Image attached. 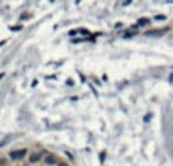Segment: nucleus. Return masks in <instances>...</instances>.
I'll use <instances>...</instances> for the list:
<instances>
[{
	"label": "nucleus",
	"mask_w": 173,
	"mask_h": 166,
	"mask_svg": "<svg viewBox=\"0 0 173 166\" xmlns=\"http://www.w3.org/2000/svg\"><path fill=\"white\" fill-rule=\"evenodd\" d=\"M27 154V149H19V151H12L10 153V159H14V161H19V159H22V158Z\"/></svg>",
	"instance_id": "f257e3e1"
},
{
	"label": "nucleus",
	"mask_w": 173,
	"mask_h": 166,
	"mask_svg": "<svg viewBox=\"0 0 173 166\" xmlns=\"http://www.w3.org/2000/svg\"><path fill=\"white\" fill-rule=\"evenodd\" d=\"M44 164H48V166L58 164V158L54 156V154H46V156H44Z\"/></svg>",
	"instance_id": "f03ea898"
},
{
	"label": "nucleus",
	"mask_w": 173,
	"mask_h": 166,
	"mask_svg": "<svg viewBox=\"0 0 173 166\" xmlns=\"http://www.w3.org/2000/svg\"><path fill=\"white\" fill-rule=\"evenodd\" d=\"M41 161V153H32L29 156V163H39Z\"/></svg>",
	"instance_id": "7ed1b4c3"
},
{
	"label": "nucleus",
	"mask_w": 173,
	"mask_h": 166,
	"mask_svg": "<svg viewBox=\"0 0 173 166\" xmlns=\"http://www.w3.org/2000/svg\"><path fill=\"white\" fill-rule=\"evenodd\" d=\"M148 24H149V19H139L138 21V26H148Z\"/></svg>",
	"instance_id": "20e7f679"
},
{
	"label": "nucleus",
	"mask_w": 173,
	"mask_h": 166,
	"mask_svg": "<svg viewBox=\"0 0 173 166\" xmlns=\"http://www.w3.org/2000/svg\"><path fill=\"white\" fill-rule=\"evenodd\" d=\"M160 34H165V31H151V32H148V36H160Z\"/></svg>",
	"instance_id": "39448f33"
},
{
	"label": "nucleus",
	"mask_w": 173,
	"mask_h": 166,
	"mask_svg": "<svg viewBox=\"0 0 173 166\" xmlns=\"http://www.w3.org/2000/svg\"><path fill=\"white\" fill-rule=\"evenodd\" d=\"M7 164V159L5 158H0V166H5Z\"/></svg>",
	"instance_id": "423d86ee"
},
{
	"label": "nucleus",
	"mask_w": 173,
	"mask_h": 166,
	"mask_svg": "<svg viewBox=\"0 0 173 166\" xmlns=\"http://www.w3.org/2000/svg\"><path fill=\"white\" fill-rule=\"evenodd\" d=\"M156 21H165V15H156Z\"/></svg>",
	"instance_id": "0eeeda50"
},
{
	"label": "nucleus",
	"mask_w": 173,
	"mask_h": 166,
	"mask_svg": "<svg viewBox=\"0 0 173 166\" xmlns=\"http://www.w3.org/2000/svg\"><path fill=\"white\" fill-rule=\"evenodd\" d=\"M58 166H68L66 163H58Z\"/></svg>",
	"instance_id": "6e6552de"
},
{
	"label": "nucleus",
	"mask_w": 173,
	"mask_h": 166,
	"mask_svg": "<svg viewBox=\"0 0 173 166\" xmlns=\"http://www.w3.org/2000/svg\"><path fill=\"white\" fill-rule=\"evenodd\" d=\"M2 78H4V73H0V80H2Z\"/></svg>",
	"instance_id": "1a4fd4ad"
}]
</instances>
